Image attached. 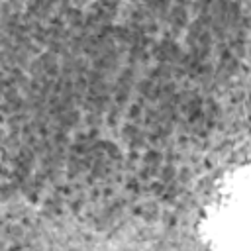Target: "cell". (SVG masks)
I'll use <instances>...</instances> for the list:
<instances>
[{"label": "cell", "mask_w": 251, "mask_h": 251, "mask_svg": "<svg viewBox=\"0 0 251 251\" xmlns=\"http://www.w3.org/2000/svg\"><path fill=\"white\" fill-rule=\"evenodd\" d=\"M214 235L220 245L237 247V237L247 241V188L245 184L239 188V194L227 196V200L220 206L216 218L212 220Z\"/></svg>", "instance_id": "6da1fadb"}]
</instances>
